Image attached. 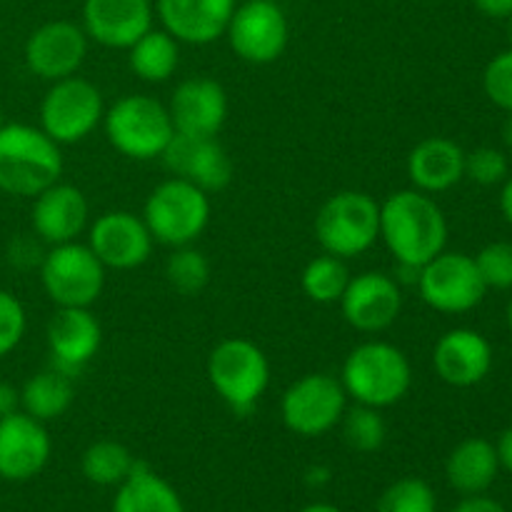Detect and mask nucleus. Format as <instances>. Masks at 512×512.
I'll return each mask as SVG.
<instances>
[{"instance_id": "24", "label": "nucleus", "mask_w": 512, "mask_h": 512, "mask_svg": "<svg viewBox=\"0 0 512 512\" xmlns=\"http://www.w3.org/2000/svg\"><path fill=\"white\" fill-rule=\"evenodd\" d=\"M408 178L420 193H445L465 178V150L455 140L433 135L410 150Z\"/></svg>"}, {"instance_id": "10", "label": "nucleus", "mask_w": 512, "mask_h": 512, "mask_svg": "<svg viewBox=\"0 0 512 512\" xmlns=\"http://www.w3.org/2000/svg\"><path fill=\"white\" fill-rule=\"evenodd\" d=\"M348 408L340 378L330 373H308L290 383L280 398L283 425L298 438H320L343 420Z\"/></svg>"}, {"instance_id": "14", "label": "nucleus", "mask_w": 512, "mask_h": 512, "mask_svg": "<svg viewBox=\"0 0 512 512\" xmlns=\"http://www.w3.org/2000/svg\"><path fill=\"white\" fill-rule=\"evenodd\" d=\"M88 245L105 268L135 270L153 255V235L143 215L128 210H108L88 228Z\"/></svg>"}, {"instance_id": "19", "label": "nucleus", "mask_w": 512, "mask_h": 512, "mask_svg": "<svg viewBox=\"0 0 512 512\" xmlns=\"http://www.w3.org/2000/svg\"><path fill=\"white\" fill-rule=\"evenodd\" d=\"M150 0H85L83 30L103 48L128 50L153 28Z\"/></svg>"}, {"instance_id": "27", "label": "nucleus", "mask_w": 512, "mask_h": 512, "mask_svg": "<svg viewBox=\"0 0 512 512\" xmlns=\"http://www.w3.org/2000/svg\"><path fill=\"white\" fill-rule=\"evenodd\" d=\"M73 400V375L63 373L58 368H48L30 375L23 388H20V410L28 413L30 418L40 420V423L58 420L60 415L68 413Z\"/></svg>"}, {"instance_id": "43", "label": "nucleus", "mask_w": 512, "mask_h": 512, "mask_svg": "<svg viewBox=\"0 0 512 512\" xmlns=\"http://www.w3.org/2000/svg\"><path fill=\"white\" fill-rule=\"evenodd\" d=\"M500 213L512 225V173L503 180V193H500Z\"/></svg>"}, {"instance_id": "2", "label": "nucleus", "mask_w": 512, "mask_h": 512, "mask_svg": "<svg viewBox=\"0 0 512 512\" xmlns=\"http://www.w3.org/2000/svg\"><path fill=\"white\" fill-rule=\"evenodd\" d=\"M348 400L370 408H393L413 388V368L398 345L385 340H365L355 345L340 368Z\"/></svg>"}, {"instance_id": "40", "label": "nucleus", "mask_w": 512, "mask_h": 512, "mask_svg": "<svg viewBox=\"0 0 512 512\" xmlns=\"http://www.w3.org/2000/svg\"><path fill=\"white\" fill-rule=\"evenodd\" d=\"M20 410V388L0 380V418L18 413Z\"/></svg>"}, {"instance_id": "5", "label": "nucleus", "mask_w": 512, "mask_h": 512, "mask_svg": "<svg viewBox=\"0 0 512 512\" xmlns=\"http://www.w3.org/2000/svg\"><path fill=\"white\" fill-rule=\"evenodd\" d=\"M315 240L335 258H360L380 240V203L363 190L330 195L315 215Z\"/></svg>"}, {"instance_id": "26", "label": "nucleus", "mask_w": 512, "mask_h": 512, "mask_svg": "<svg viewBox=\"0 0 512 512\" xmlns=\"http://www.w3.org/2000/svg\"><path fill=\"white\" fill-rule=\"evenodd\" d=\"M113 512H185V505L168 480L138 463L118 485Z\"/></svg>"}, {"instance_id": "45", "label": "nucleus", "mask_w": 512, "mask_h": 512, "mask_svg": "<svg viewBox=\"0 0 512 512\" xmlns=\"http://www.w3.org/2000/svg\"><path fill=\"white\" fill-rule=\"evenodd\" d=\"M503 143H505V150L512 155V113H508V120H505L503 125Z\"/></svg>"}, {"instance_id": "33", "label": "nucleus", "mask_w": 512, "mask_h": 512, "mask_svg": "<svg viewBox=\"0 0 512 512\" xmlns=\"http://www.w3.org/2000/svg\"><path fill=\"white\" fill-rule=\"evenodd\" d=\"M375 512H438V498L423 478H400L383 490Z\"/></svg>"}, {"instance_id": "20", "label": "nucleus", "mask_w": 512, "mask_h": 512, "mask_svg": "<svg viewBox=\"0 0 512 512\" xmlns=\"http://www.w3.org/2000/svg\"><path fill=\"white\" fill-rule=\"evenodd\" d=\"M433 368L445 385L473 388L493 370V345L478 330H448L433 348Z\"/></svg>"}, {"instance_id": "8", "label": "nucleus", "mask_w": 512, "mask_h": 512, "mask_svg": "<svg viewBox=\"0 0 512 512\" xmlns=\"http://www.w3.org/2000/svg\"><path fill=\"white\" fill-rule=\"evenodd\" d=\"M40 285L58 308H90L105 288V265L88 243L50 245L40 260Z\"/></svg>"}, {"instance_id": "32", "label": "nucleus", "mask_w": 512, "mask_h": 512, "mask_svg": "<svg viewBox=\"0 0 512 512\" xmlns=\"http://www.w3.org/2000/svg\"><path fill=\"white\" fill-rule=\"evenodd\" d=\"M165 280L180 295H198L210 283V260L195 245L173 248L165 260Z\"/></svg>"}, {"instance_id": "35", "label": "nucleus", "mask_w": 512, "mask_h": 512, "mask_svg": "<svg viewBox=\"0 0 512 512\" xmlns=\"http://www.w3.org/2000/svg\"><path fill=\"white\" fill-rule=\"evenodd\" d=\"M475 265H478V273L480 278H483L485 288H512V243H508V240H498V243L485 245V248L475 255Z\"/></svg>"}, {"instance_id": "34", "label": "nucleus", "mask_w": 512, "mask_h": 512, "mask_svg": "<svg viewBox=\"0 0 512 512\" xmlns=\"http://www.w3.org/2000/svg\"><path fill=\"white\" fill-rule=\"evenodd\" d=\"M510 175V163L505 150L490 148V145H480V148L465 153V178L473 180L475 185H490L503 183Z\"/></svg>"}, {"instance_id": "9", "label": "nucleus", "mask_w": 512, "mask_h": 512, "mask_svg": "<svg viewBox=\"0 0 512 512\" xmlns=\"http://www.w3.org/2000/svg\"><path fill=\"white\" fill-rule=\"evenodd\" d=\"M105 103L95 83L70 75L50 83L40 103V130L58 145L83 143L103 125Z\"/></svg>"}, {"instance_id": "4", "label": "nucleus", "mask_w": 512, "mask_h": 512, "mask_svg": "<svg viewBox=\"0 0 512 512\" xmlns=\"http://www.w3.org/2000/svg\"><path fill=\"white\" fill-rule=\"evenodd\" d=\"M210 385L235 415L245 418L258 408L270 385V360L248 338H225L205 363Z\"/></svg>"}, {"instance_id": "22", "label": "nucleus", "mask_w": 512, "mask_h": 512, "mask_svg": "<svg viewBox=\"0 0 512 512\" xmlns=\"http://www.w3.org/2000/svg\"><path fill=\"white\" fill-rule=\"evenodd\" d=\"M45 340L53 368L75 375L98 355L103 328L90 308H58V313L50 318Z\"/></svg>"}, {"instance_id": "41", "label": "nucleus", "mask_w": 512, "mask_h": 512, "mask_svg": "<svg viewBox=\"0 0 512 512\" xmlns=\"http://www.w3.org/2000/svg\"><path fill=\"white\" fill-rule=\"evenodd\" d=\"M495 450H498L500 468H505L512 475V425L500 435L498 443H495Z\"/></svg>"}, {"instance_id": "12", "label": "nucleus", "mask_w": 512, "mask_h": 512, "mask_svg": "<svg viewBox=\"0 0 512 512\" xmlns=\"http://www.w3.org/2000/svg\"><path fill=\"white\" fill-rule=\"evenodd\" d=\"M225 35L240 60L250 65H268L288 48L290 25L275 0H245L243 5H235Z\"/></svg>"}, {"instance_id": "3", "label": "nucleus", "mask_w": 512, "mask_h": 512, "mask_svg": "<svg viewBox=\"0 0 512 512\" xmlns=\"http://www.w3.org/2000/svg\"><path fill=\"white\" fill-rule=\"evenodd\" d=\"M63 175V153L40 125L5 123L0 128V190L35 198Z\"/></svg>"}, {"instance_id": "13", "label": "nucleus", "mask_w": 512, "mask_h": 512, "mask_svg": "<svg viewBox=\"0 0 512 512\" xmlns=\"http://www.w3.org/2000/svg\"><path fill=\"white\" fill-rule=\"evenodd\" d=\"M338 305L345 323L358 333H383L400 318L403 285L388 273L365 270V273L350 278Z\"/></svg>"}, {"instance_id": "46", "label": "nucleus", "mask_w": 512, "mask_h": 512, "mask_svg": "<svg viewBox=\"0 0 512 512\" xmlns=\"http://www.w3.org/2000/svg\"><path fill=\"white\" fill-rule=\"evenodd\" d=\"M508 328H510V335H512V300H510V305H508Z\"/></svg>"}, {"instance_id": "29", "label": "nucleus", "mask_w": 512, "mask_h": 512, "mask_svg": "<svg viewBox=\"0 0 512 512\" xmlns=\"http://www.w3.org/2000/svg\"><path fill=\"white\" fill-rule=\"evenodd\" d=\"M135 465H138V460L133 458V453L123 443L98 440V443H90L83 450L80 473L88 483L98 485V488H118L133 473Z\"/></svg>"}, {"instance_id": "47", "label": "nucleus", "mask_w": 512, "mask_h": 512, "mask_svg": "<svg viewBox=\"0 0 512 512\" xmlns=\"http://www.w3.org/2000/svg\"><path fill=\"white\" fill-rule=\"evenodd\" d=\"M3 125H5V123H3V110H0V128H3Z\"/></svg>"}, {"instance_id": "38", "label": "nucleus", "mask_w": 512, "mask_h": 512, "mask_svg": "<svg viewBox=\"0 0 512 512\" xmlns=\"http://www.w3.org/2000/svg\"><path fill=\"white\" fill-rule=\"evenodd\" d=\"M453 512H508L498 500L488 498V495H465Z\"/></svg>"}, {"instance_id": "7", "label": "nucleus", "mask_w": 512, "mask_h": 512, "mask_svg": "<svg viewBox=\"0 0 512 512\" xmlns=\"http://www.w3.org/2000/svg\"><path fill=\"white\" fill-rule=\"evenodd\" d=\"M210 195L183 178L155 185L143 205V220L155 243L168 248L193 245L210 223Z\"/></svg>"}, {"instance_id": "25", "label": "nucleus", "mask_w": 512, "mask_h": 512, "mask_svg": "<svg viewBox=\"0 0 512 512\" xmlns=\"http://www.w3.org/2000/svg\"><path fill=\"white\" fill-rule=\"evenodd\" d=\"M500 473L498 450L485 438H468L450 450L445 460V478L460 495H483L493 488Z\"/></svg>"}, {"instance_id": "36", "label": "nucleus", "mask_w": 512, "mask_h": 512, "mask_svg": "<svg viewBox=\"0 0 512 512\" xmlns=\"http://www.w3.org/2000/svg\"><path fill=\"white\" fill-rule=\"evenodd\" d=\"M28 330V315L23 303L13 293L0 288V358L13 353L25 338Z\"/></svg>"}, {"instance_id": "18", "label": "nucleus", "mask_w": 512, "mask_h": 512, "mask_svg": "<svg viewBox=\"0 0 512 512\" xmlns=\"http://www.w3.org/2000/svg\"><path fill=\"white\" fill-rule=\"evenodd\" d=\"M160 160L175 178L198 185L208 195L220 193L233 180V160L218 138H193V135L175 133Z\"/></svg>"}, {"instance_id": "44", "label": "nucleus", "mask_w": 512, "mask_h": 512, "mask_svg": "<svg viewBox=\"0 0 512 512\" xmlns=\"http://www.w3.org/2000/svg\"><path fill=\"white\" fill-rule=\"evenodd\" d=\"M300 512H345V510H340L338 505H330V503H313V505H305Z\"/></svg>"}, {"instance_id": "6", "label": "nucleus", "mask_w": 512, "mask_h": 512, "mask_svg": "<svg viewBox=\"0 0 512 512\" xmlns=\"http://www.w3.org/2000/svg\"><path fill=\"white\" fill-rule=\"evenodd\" d=\"M103 130L120 155L140 163L160 158L175 135L168 105L140 93L123 95L105 108Z\"/></svg>"}, {"instance_id": "17", "label": "nucleus", "mask_w": 512, "mask_h": 512, "mask_svg": "<svg viewBox=\"0 0 512 512\" xmlns=\"http://www.w3.org/2000/svg\"><path fill=\"white\" fill-rule=\"evenodd\" d=\"M168 113L178 135L218 138L228 120V93L213 78H188L175 85Z\"/></svg>"}, {"instance_id": "42", "label": "nucleus", "mask_w": 512, "mask_h": 512, "mask_svg": "<svg viewBox=\"0 0 512 512\" xmlns=\"http://www.w3.org/2000/svg\"><path fill=\"white\" fill-rule=\"evenodd\" d=\"M330 470L325 468V465H313V468H308V473H305V483L310 485V488H323V485L330 483Z\"/></svg>"}, {"instance_id": "21", "label": "nucleus", "mask_w": 512, "mask_h": 512, "mask_svg": "<svg viewBox=\"0 0 512 512\" xmlns=\"http://www.w3.org/2000/svg\"><path fill=\"white\" fill-rule=\"evenodd\" d=\"M88 215L90 208L83 190L58 180L33 198V235L48 248L70 243L88 228Z\"/></svg>"}, {"instance_id": "15", "label": "nucleus", "mask_w": 512, "mask_h": 512, "mask_svg": "<svg viewBox=\"0 0 512 512\" xmlns=\"http://www.w3.org/2000/svg\"><path fill=\"white\" fill-rule=\"evenodd\" d=\"M88 40L83 25L50 20L35 28L25 40V65L30 73L48 83L78 75L88 55Z\"/></svg>"}, {"instance_id": "16", "label": "nucleus", "mask_w": 512, "mask_h": 512, "mask_svg": "<svg viewBox=\"0 0 512 512\" xmlns=\"http://www.w3.org/2000/svg\"><path fill=\"white\" fill-rule=\"evenodd\" d=\"M53 443L45 423L18 413L0 418V478L8 483H25L43 473Z\"/></svg>"}, {"instance_id": "31", "label": "nucleus", "mask_w": 512, "mask_h": 512, "mask_svg": "<svg viewBox=\"0 0 512 512\" xmlns=\"http://www.w3.org/2000/svg\"><path fill=\"white\" fill-rule=\"evenodd\" d=\"M343 440L355 453H378L388 438V423L383 418V410L370 408V405H348L340 420Z\"/></svg>"}, {"instance_id": "23", "label": "nucleus", "mask_w": 512, "mask_h": 512, "mask_svg": "<svg viewBox=\"0 0 512 512\" xmlns=\"http://www.w3.org/2000/svg\"><path fill=\"white\" fill-rule=\"evenodd\" d=\"M235 5V0H158L155 13L178 43L208 45L223 38Z\"/></svg>"}, {"instance_id": "28", "label": "nucleus", "mask_w": 512, "mask_h": 512, "mask_svg": "<svg viewBox=\"0 0 512 512\" xmlns=\"http://www.w3.org/2000/svg\"><path fill=\"white\" fill-rule=\"evenodd\" d=\"M180 63V43L168 30L150 28L128 48V65L145 83H165Z\"/></svg>"}, {"instance_id": "37", "label": "nucleus", "mask_w": 512, "mask_h": 512, "mask_svg": "<svg viewBox=\"0 0 512 512\" xmlns=\"http://www.w3.org/2000/svg\"><path fill=\"white\" fill-rule=\"evenodd\" d=\"M483 90L493 105L512 113V50L495 55L483 73Z\"/></svg>"}, {"instance_id": "30", "label": "nucleus", "mask_w": 512, "mask_h": 512, "mask_svg": "<svg viewBox=\"0 0 512 512\" xmlns=\"http://www.w3.org/2000/svg\"><path fill=\"white\" fill-rule=\"evenodd\" d=\"M350 278H353V275H350L343 258L323 253L305 265L303 275H300V285H303V293L308 295L313 303L333 305L340 303Z\"/></svg>"}, {"instance_id": "11", "label": "nucleus", "mask_w": 512, "mask_h": 512, "mask_svg": "<svg viewBox=\"0 0 512 512\" xmlns=\"http://www.w3.org/2000/svg\"><path fill=\"white\" fill-rule=\"evenodd\" d=\"M418 293L428 308L443 315L470 313L483 303L485 288L473 255L443 250L418 270Z\"/></svg>"}, {"instance_id": "1", "label": "nucleus", "mask_w": 512, "mask_h": 512, "mask_svg": "<svg viewBox=\"0 0 512 512\" xmlns=\"http://www.w3.org/2000/svg\"><path fill=\"white\" fill-rule=\"evenodd\" d=\"M380 240L405 268H423L448 245V220L433 195L408 188L380 203Z\"/></svg>"}, {"instance_id": "39", "label": "nucleus", "mask_w": 512, "mask_h": 512, "mask_svg": "<svg viewBox=\"0 0 512 512\" xmlns=\"http://www.w3.org/2000/svg\"><path fill=\"white\" fill-rule=\"evenodd\" d=\"M475 8L493 20L512 18V0H473Z\"/></svg>"}]
</instances>
